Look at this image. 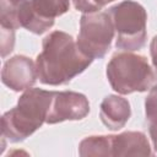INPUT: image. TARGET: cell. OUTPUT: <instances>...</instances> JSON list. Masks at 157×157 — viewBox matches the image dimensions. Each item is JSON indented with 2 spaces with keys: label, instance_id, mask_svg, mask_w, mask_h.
Instances as JSON below:
<instances>
[{
  "label": "cell",
  "instance_id": "cell-15",
  "mask_svg": "<svg viewBox=\"0 0 157 157\" xmlns=\"http://www.w3.org/2000/svg\"><path fill=\"white\" fill-rule=\"evenodd\" d=\"M74 6L76 10L83 12V13H90V12H97L101 11L102 9L97 5L94 0H72Z\"/></svg>",
  "mask_w": 157,
  "mask_h": 157
},
{
  "label": "cell",
  "instance_id": "cell-10",
  "mask_svg": "<svg viewBox=\"0 0 157 157\" xmlns=\"http://www.w3.org/2000/svg\"><path fill=\"white\" fill-rule=\"evenodd\" d=\"M113 157L121 156H151V146L146 135L141 131H125L113 135Z\"/></svg>",
  "mask_w": 157,
  "mask_h": 157
},
{
  "label": "cell",
  "instance_id": "cell-1",
  "mask_svg": "<svg viewBox=\"0 0 157 157\" xmlns=\"http://www.w3.org/2000/svg\"><path fill=\"white\" fill-rule=\"evenodd\" d=\"M92 61V58L81 52L72 36L54 31L43 39L42 52L36 59L37 76L44 85H66L83 72Z\"/></svg>",
  "mask_w": 157,
  "mask_h": 157
},
{
  "label": "cell",
  "instance_id": "cell-6",
  "mask_svg": "<svg viewBox=\"0 0 157 157\" xmlns=\"http://www.w3.org/2000/svg\"><path fill=\"white\" fill-rule=\"evenodd\" d=\"M69 9L70 0H25L18 11V23L34 34H43Z\"/></svg>",
  "mask_w": 157,
  "mask_h": 157
},
{
  "label": "cell",
  "instance_id": "cell-17",
  "mask_svg": "<svg viewBox=\"0 0 157 157\" xmlns=\"http://www.w3.org/2000/svg\"><path fill=\"white\" fill-rule=\"evenodd\" d=\"M96 2H97V5L102 9L103 6H105L107 4H109V2H112V1H114V0H94Z\"/></svg>",
  "mask_w": 157,
  "mask_h": 157
},
{
  "label": "cell",
  "instance_id": "cell-14",
  "mask_svg": "<svg viewBox=\"0 0 157 157\" xmlns=\"http://www.w3.org/2000/svg\"><path fill=\"white\" fill-rule=\"evenodd\" d=\"M1 56L5 58L9 53L12 52L13 44H15V29L13 28H6L1 26Z\"/></svg>",
  "mask_w": 157,
  "mask_h": 157
},
{
  "label": "cell",
  "instance_id": "cell-13",
  "mask_svg": "<svg viewBox=\"0 0 157 157\" xmlns=\"http://www.w3.org/2000/svg\"><path fill=\"white\" fill-rule=\"evenodd\" d=\"M25 0H0V25L6 28H20L18 11Z\"/></svg>",
  "mask_w": 157,
  "mask_h": 157
},
{
  "label": "cell",
  "instance_id": "cell-7",
  "mask_svg": "<svg viewBox=\"0 0 157 157\" xmlns=\"http://www.w3.org/2000/svg\"><path fill=\"white\" fill-rule=\"evenodd\" d=\"M90 113V102L82 93L74 91H54L47 124H58L65 120H81Z\"/></svg>",
  "mask_w": 157,
  "mask_h": 157
},
{
  "label": "cell",
  "instance_id": "cell-5",
  "mask_svg": "<svg viewBox=\"0 0 157 157\" xmlns=\"http://www.w3.org/2000/svg\"><path fill=\"white\" fill-rule=\"evenodd\" d=\"M114 34V26L108 12L83 13L80 18V32L76 43L87 56L101 59L110 49Z\"/></svg>",
  "mask_w": 157,
  "mask_h": 157
},
{
  "label": "cell",
  "instance_id": "cell-12",
  "mask_svg": "<svg viewBox=\"0 0 157 157\" xmlns=\"http://www.w3.org/2000/svg\"><path fill=\"white\" fill-rule=\"evenodd\" d=\"M145 115L148 125V134L157 152V85L150 88V92L145 99Z\"/></svg>",
  "mask_w": 157,
  "mask_h": 157
},
{
  "label": "cell",
  "instance_id": "cell-11",
  "mask_svg": "<svg viewBox=\"0 0 157 157\" xmlns=\"http://www.w3.org/2000/svg\"><path fill=\"white\" fill-rule=\"evenodd\" d=\"M113 135H94L85 137L78 145V155L81 157L113 156L112 153Z\"/></svg>",
  "mask_w": 157,
  "mask_h": 157
},
{
  "label": "cell",
  "instance_id": "cell-8",
  "mask_svg": "<svg viewBox=\"0 0 157 157\" xmlns=\"http://www.w3.org/2000/svg\"><path fill=\"white\" fill-rule=\"evenodd\" d=\"M36 63L26 55H15L5 61L1 70L2 83L15 92L31 88L37 81Z\"/></svg>",
  "mask_w": 157,
  "mask_h": 157
},
{
  "label": "cell",
  "instance_id": "cell-3",
  "mask_svg": "<svg viewBox=\"0 0 157 157\" xmlns=\"http://www.w3.org/2000/svg\"><path fill=\"white\" fill-rule=\"evenodd\" d=\"M107 78L112 88L119 94L145 92L156 82L157 75L144 55L120 52L107 64Z\"/></svg>",
  "mask_w": 157,
  "mask_h": 157
},
{
  "label": "cell",
  "instance_id": "cell-4",
  "mask_svg": "<svg viewBox=\"0 0 157 157\" xmlns=\"http://www.w3.org/2000/svg\"><path fill=\"white\" fill-rule=\"evenodd\" d=\"M117 33L115 47L125 52L141 49L147 38V12L145 7L134 1L124 0L108 11Z\"/></svg>",
  "mask_w": 157,
  "mask_h": 157
},
{
  "label": "cell",
  "instance_id": "cell-9",
  "mask_svg": "<svg viewBox=\"0 0 157 157\" xmlns=\"http://www.w3.org/2000/svg\"><path fill=\"white\" fill-rule=\"evenodd\" d=\"M130 115L131 108L126 98L118 94H109L103 98L99 107V118L109 130L117 131L124 128Z\"/></svg>",
  "mask_w": 157,
  "mask_h": 157
},
{
  "label": "cell",
  "instance_id": "cell-2",
  "mask_svg": "<svg viewBox=\"0 0 157 157\" xmlns=\"http://www.w3.org/2000/svg\"><path fill=\"white\" fill-rule=\"evenodd\" d=\"M54 91L27 88L18 98L17 105L1 117V135L10 142L29 137L45 121L52 105Z\"/></svg>",
  "mask_w": 157,
  "mask_h": 157
},
{
  "label": "cell",
  "instance_id": "cell-16",
  "mask_svg": "<svg viewBox=\"0 0 157 157\" xmlns=\"http://www.w3.org/2000/svg\"><path fill=\"white\" fill-rule=\"evenodd\" d=\"M150 53H151V58H152V64L156 69V75H157V36L153 37V39L151 40L150 44Z\"/></svg>",
  "mask_w": 157,
  "mask_h": 157
}]
</instances>
